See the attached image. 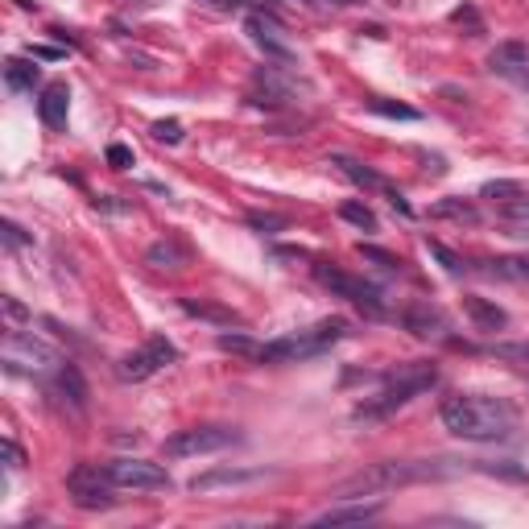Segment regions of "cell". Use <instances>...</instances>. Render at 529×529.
<instances>
[{
	"mask_svg": "<svg viewBox=\"0 0 529 529\" xmlns=\"http://www.w3.org/2000/svg\"><path fill=\"white\" fill-rule=\"evenodd\" d=\"M249 224L257 227V232H281V227L290 224L286 216H273V211H249Z\"/></svg>",
	"mask_w": 529,
	"mask_h": 529,
	"instance_id": "obj_31",
	"label": "cell"
},
{
	"mask_svg": "<svg viewBox=\"0 0 529 529\" xmlns=\"http://www.w3.org/2000/svg\"><path fill=\"white\" fill-rule=\"evenodd\" d=\"M488 71L508 83H529V46L525 42H500L488 55Z\"/></svg>",
	"mask_w": 529,
	"mask_h": 529,
	"instance_id": "obj_12",
	"label": "cell"
},
{
	"mask_svg": "<svg viewBox=\"0 0 529 529\" xmlns=\"http://www.w3.org/2000/svg\"><path fill=\"white\" fill-rule=\"evenodd\" d=\"M145 260H149L153 269H178V265H186V249H178L174 240H158V244L145 252Z\"/></svg>",
	"mask_w": 529,
	"mask_h": 529,
	"instance_id": "obj_25",
	"label": "cell"
},
{
	"mask_svg": "<svg viewBox=\"0 0 529 529\" xmlns=\"http://www.w3.org/2000/svg\"><path fill=\"white\" fill-rule=\"evenodd\" d=\"M153 137L166 141V145H178V141H183V120H158V124H153Z\"/></svg>",
	"mask_w": 529,
	"mask_h": 529,
	"instance_id": "obj_32",
	"label": "cell"
},
{
	"mask_svg": "<svg viewBox=\"0 0 529 529\" xmlns=\"http://www.w3.org/2000/svg\"><path fill=\"white\" fill-rule=\"evenodd\" d=\"M431 219H451V224H480V207L464 195H447L431 203Z\"/></svg>",
	"mask_w": 529,
	"mask_h": 529,
	"instance_id": "obj_22",
	"label": "cell"
},
{
	"mask_svg": "<svg viewBox=\"0 0 529 529\" xmlns=\"http://www.w3.org/2000/svg\"><path fill=\"white\" fill-rule=\"evenodd\" d=\"M252 480H265V467H216V472L195 475L191 492H211L219 484H252Z\"/></svg>",
	"mask_w": 529,
	"mask_h": 529,
	"instance_id": "obj_18",
	"label": "cell"
},
{
	"mask_svg": "<svg viewBox=\"0 0 529 529\" xmlns=\"http://www.w3.org/2000/svg\"><path fill=\"white\" fill-rule=\"evenodd\" d=\"M108 166H112V170H129V166H132V149H129V145H108Z\"/></svg>",
	"mask_w": 529,
	"mask_h": 529,
	"instance_id": "obj_34",
	"label": "cell"
},
{
	"mask_svg": "<svg viewBox=\"0 0 529 529\" xmlns=\"http://www.w3.org/2000/svg\"><path fill=\"white\" fill-rule=\"evenodd\" d=\"M464 314L472 319V327H475V331H484V335L505 331V327H508V314L500 311L497 303H488V298H480V294H464Z\"/></svg>",
	"mask_w": 529,
	"mask_h": 529,
	"instance_id": "obj_17",
	"label": "cell"
},
{
	"mask_svg": "<svg viewBox=\"0 0 529 529\" xmlns=\"http://www.w3.org/2000/svg\"><path fill=\"white\" fill-rule=\"evenodd\" d=\"M488 352H492V356H500V360H513V364L529 368V344H492Z\"/></svg>",
	"mask_w": 529,
	"mask_h": 529,
	"instance_id": "obj_30",
	"label": "cell"
},
{
	"mask_svg": "<svg viewBox=\"0 0 529 529\" xmlns=\"http://www.w3.org/2000/svg\"><path fill=\"white\" fill-rule=\"evenodd\" d=\"M0 360H4V372H13V377H50V372H58V364H63V356H58L55 347L42 344V339H33V335H25V331L4 335Z\"/></svg>",
	"mask_w": 529,
	"mask_h": 529,
	"instance_id": "obj_5",
	"label": "cell"
},
{
	"mask_svg": "<svg viewBox=\"0 0 529 529\" xmlns=\"http://www.w3.org/2000/svg\"><path fill=\"white\" fill-rule=\"evenodd\" d=\"M219 352H232V356H252V360H257L260 344H252L244 331H224V335H219Z\"/></svg>",
	"mask_w": 529,
	"mask_h": 529,
	"instance_id": "obj_27",
	"label": "cell"
},
{
	"mask_svg": "<svg viewBox=\"0 0 529 529\" xmlns=\"http://www.w3.org/2000/svg\"><path fill=\"white\" fill-rule=\"evenodd\" d=\"M347 335V319H323L314 327H303L294 335H281V339H269L260 344L257 360L260 364H294V360H311V356H323L331 344H339Z\"/></svg>",
	"mask_w": 529,
	"mask_h": 529,
	"instance_id": "obj_3",
	"label": "cell"
},
{
	"mask_svg": "<svg viewBox=\"0 0 529 529\" xmlns=\"http://www.w3.org/2000/svg\"><path fill=\"white\" fill-rule=\"evenodd\" d=\"M55 393H58V397H63L75 414L87 410V397H91V393H87V380H83V372H79V364H71V360H63V364H58V372H55Z\"/></svg>",
	"mask_w": 529,
	"mask_h": 529,
	"instance_id": "obj_16",
	"label": "cell"
},
{
	"mask_svg": "<svg viewBox=\"0 0 529 529\" xmlns=\"http://www.w3.org/2000/svg\"><path fill=\"white\" fill-rule=\"evenodd\" d=\"M38 116L50 132L66 129V116H71V87L66 83H46L42 96H38Z\"/></svg>",
	"mask_w": 529,
	"mask_h": 529,
	"instance_id": "obj_14",
	"label": "cell"
},
{
	"mask_svg": "<svg viewBox=\"0 0 529 529\" xmlns=\"http://www.w3.org/2000/svg\"><path fill=\"white\" fill-rule=\"evenodd\" d=\"M108 467V480L116 488H129V492H166V488L174 484L170 472H166L162 464H149V459H132V455H124V459H112Z\"/></svg>",
	"mask_w": 529,
	"mask_h": 529,
	"instance_id": "obj_8",
	"label": "cell"
},
{
	"mask_svg": "<svg viewBox=\"0 0 529 529\" xmlns=\"http://www.w3.org/2000/svg\"><path fill=\"white\" fill-rule=\"evenodd\" d=\"M314 277H319V286H327L335 298H347L352 306H360L368 319H385V294H380V286H372V281H364V277H352V273L335 269V265H314Z\"/></svg>",
	"mask_w": 529,
	"mask_h": 529,
	"instance_id": "obj_6",
	"label": "cell"
},
{
	"mask_svg": "<svg viewBox=\"0 0 529 529\" xmlns=\"http://www.w3.org/2000/svg\"><path fill=\"white\" fill-rule=\"evenodd\" d=\"M401 323H405V331L418 335V339H447V331H451L447 314L439 311V306H431V303L405 306V311H401Z\"/></svg>",
	"mask_w": 529,
	"mask_h": 529,
	"instance_id": "obj_13",
	"label": "cell"
},
{
	"mask_svg": "<svg viewBox=\"0 0 529 529\" xmlns=\"http://www.w3.org/2000/svg\"><path fill=\"white\" fill-rule=\"evenodd\" d=\"M240 443V434L232 426H191L166 439V455L170 459H191V455H216L224 447Z\"/></svg>",
	"mask_w": 529,
	"mask_h": 529,
	"instance_id": "obj_7",
	"label": "cell"
},
{
	"mask_svg": "<svg viewBox=\"0 0 529 529\" xmlns=\"http://www.w3.org/2000/svg\"><path fill=\"white\" fill-rule=\"evenodd\" d=\"M0 451H4V459H9V467H25V455H21V447L13 443V439H4V443H0Z\"/></svg>",
	"mask_w": 529,
	"mask_h": 529,
	"instance_id": "obj_36",
	"label": "cell"
},
{
	"mask_svg": "<svg viewBox=\"0 0 529 529\" xmlns=\"http://www.w3.org/2000/svg\"><path fill=\"white\" fill-rule=\"evenodd\" d=\"M360 257H364V260H377L380 269H389V273L401 265V260L393 257V252H385V249H372V244H360Z\"/></svg>",
	"mask_w": 529,
	"mask_h": 529,
	"instance_id": "obj_33",
	"label": "cell"
},
{
	"mask_svg": "<svg viewBox=\"0 0 529 529\" xmlns=\"http://www.w3.org/2000/svg\"><path fill=\"white\" fill-rule=\"evenodd\" d=\"M426 252H431V257L439 260V265H443L447 273H455V277H459V273H467V269H472V265H467V260L459 257V252H451V249H447V244H439V240H426Z\"/></svg>",
	"mask_w": 529,
	"mask_h": 529,
	"instance_id": "obj_26",
	"label": "cell"
},
{
	"mask_svg": "<svg viewBox=\"0 0 529 529\" xmlns=\"http://www.w3.org/2000/svg\"><path fill=\"white\" fill-rule=\"evenodd\" d=\"M380 500H372V505H331L323 508V513H314V525H364V521L380 517Z\"/></svg>",
	"mask_w": 529,
	"mask_h": 529,
	"instance_id": "obj_19",
	"label": "cell"
},
{
	"mask_svg": "<svg viewBox=\"0 0 529 529\" xmlns=\"http://www.w3.org/2000/svg\"><path fill=\"white\" fill-rule=\"evenodd\" d=\"M472 472V459H385L372 464L364 472H356L352 480L335 488V500H356V497H377V492H393L405 484H422V480H451V475Z\"/></svg>",
	"mask_w": 529,
	"mask_h": 529,
	"instance_id": "obj_2",
	"label": "cell"
},
{
	"mask_svg": "<svg viewBox=\"0 0 529 529\" xmlns=\"http://www.w3.org/2000/svg\"><path fill=\"white\" fill-rule=\"evenodd\" d=\"M183 311L191 319H203V323H216V327H244L232 306H219V303H207V298H183Z\"/></svg>",
	"mask_w": 529,
	"mask_h": 529,
	"instance_id": "obj_20",
	"label": "cell"
},
{
	"mask_svg": "<svg viewBox=\"0 0 529 529\" xmlns=\"http://www.w3.org/2000/svg\"><path fill=\"white\" fill-rule=\"evenodd\" d=\"M335 4H356V0H335Z\"/></svg>",
	"mask_w": 529,
	"mask_h": 529,
	"instance_id": "obj_39",
	"label": "cell"
},
{
	"mask_svg": "<svg viewBox=\"0 0 529 529\" xmlns=\"http://www.w3.org/2000/svg\"><path fill=\"white\" fill-rule=\"evenodd\" d=\"M434 385H439V368L434 364H405L385 377V389L377 397H368L364 405H356V418H385V414L401 410L405 401H414L418 393L434 389Z\"/></svg>",
	"mask_w": 529,
	"mask_h": 529,
	"instance_id": "obj_4",
	"label": "cell"
},
{
	"mask_svg": "<svg viewBox=\"0 0 529 529\" xmlns=\"http://www.w3.org/2000/svg\"><path fill=\"white\" fill-rule=\"evenodd\" d=\"M439 418L464 443H505L517 431V405L488 393H451L439 405Z\"/></svg>",
	"mask_w": 529,
	"mask_h": 529,
	"instance_id": "obj_1",
	"label": "cell"
},
{
	"mask_svg": "<svg viewBox=\"0 0 529 529\" xmlns=\"http://www.w3.org/2000/svg\"><path fill=\"white\" fill-rule=\"evenodd\" d=\"M368 112L389 116V120H418V108H410V104H393V99H368Z\"/></svg>",
	"mask_w": 529,
	"mask_h": 529,
	"instance_id": "obj_29",
	"label": "cell"
},
{
	"mask_svg": "<svg viewBox=\"0 0 529 529\" xmlns=\"http://www.w3.org/2000/svg\"><path fill=\"white\" fill-rule=\"evenodd\" d=\"M484 277H497V281H517V286H529V257H497V260H480Z\"/></svg>",
	"mask_w": 529,
	"mask_h": 529,
	"instance_id": "obj_21",
	"label": "cell"
},
{
	"mask_svg": "<svg viewBox=\"0 0 529 529\" xmlns=\"http://www.w3.org/2000/svg\"><path fill=\"white\" fill-rule=\"evenodd\" d=\"M4 314H9L13 323H21V319H25V306L17 303V298H13V294H4Z\"/></svg>",
	"mask_w": 529,
	"mask_h": 529,
	"instance_id": "obj_38",
	"label": "cell"
},
{
	"mask_svg": "<svg viewBox=\"0 0 529 529\" xmlns=\"http://www.w3.org/2000/svg\"><path fill=\"white\" fill-rule=\"evenodd\" d=\"M339 216H344L347 224H356L360 232H377V216H372V207L368 203H356V199H352V203L339 207Z\"/></svg>",
	"mask_w": 529,
	"mask_h": 529,
	"instance_id": "obj_28",
	"label": "cell"
},
{
	"mask_svg": "<svg viewBox=\"0 0 529 529\" xmlns=\"http://www.w3.org/2000/svg\"><path fill=\"white\" fill-rule=\"evenodd\" d=\"M174 360H178V347H174L166 335H153V339L141 347V352H129V356L120 360L116 377L120 380H145V377H153L158 368L174 364Z\"/></svg>",
	"mask_w": 529,
	"mask_h": 529,
	"instance_id": "obj_10",
	"label": "cell"
},
{
	"mask_svg": "<svg viewBox=\"0 0 529 529\" xmlns=\"http://www.w3.org/2000/svg\"><path fill=\"white\" fill-rule=\"evenodd\" d=\"M480 195L497 199V207H505V203H521V199H529V186L525 183H508V178H497V183L480 186Z\"/></svg>",
	"mask_w": 529,
	"mask_h": 529,
	"instance_id": "obj_24",
	"label": "cell"
},
{
	"mask_svg": "<svg viewBox=\"0 0 529 529\" xmlns=\"http://www.w3.org/2000/svg\"><path fill=\"white\" fill-rule=\"evenodd\" d=\"M30 58H46V63H55V58H63V50H58V46H30Z\"/></svg>",
	"mask_w": 529,
	"mask_h": 529,
	"instance_id": "obj_37",
	"label": "cell"
},
{
	"mask_svg": "<svg viewBox=\"0 0 529 529\" xmlns=\"http://www.w3.org/2000/svg\"><path fill=\"white\" fill-rule=\"evenodd\" d=\"M112 480H108V467H96V464H79L71 467V475H66V492H71V500H75L79 508H112Z\"/></svg>",
	"mask_w": 529,
	"mask_h": 529,
	"instance_id": "obj_9",
	"label": "cell"
},
{
	"mask_svg": "<svg viewBox=\"0 0 529 529\" xmlns=\"http://www.w3.org/2000/svg\"><path fill=\"white\" fill-rule=\"evenodd\" d=\"M4 244H9V249H21V244H30V236H25L13 219H4Z\"/></svg>",
	"mask_w": 529,
	"mask_h": 529,
	"instance_id": "obj_35",
	"label": "cell"
},
{
	"mask_svg": "<svg viewBox=\"0 0 529 529\" xmlns=\"http://www.w3.org/2000/svg\"><path fill=\"white\" fill-rule=\"evenodd\" d=\"M38 79H42V71L33 63H25V58H9V63H4V83H9V91H33Z\"/></svg>",
	"mask_w": 529,
	"mask_h": 529,
	"instance_id": "obj_23",
	"label": "cell"
},
{
	"mask_svg": "<svg viewBox=\"0 0 529 529\" xmlns=\"http://www.w3.org/2000/svg\"><path fill=\"white\" fill-rule=\"evenodd\" d=\"M244 30H249V38L265 50L269 58H281V63H294V50H290V42L281 38V30L269 21V17H260V13H252L249 21H244Z\"/></svg>",
	"mask_w": 529,
	"mask_h": 529,
	"instance_id": "obj_15",
	"label": "cell"
},
{
	"mask_svg": "<svg viewBox=\"0 0 529 529\" xmlns=\"http://www.w3.org/2000/svg\"><path fill=\"white\" fill-rule=\"evenodd\" d=\"M327 162H331L335 170L344 174V178H352L356 186H364V191H380V195H389L393 211H401V216H414V207L405 203V195H401L397 186H389V183H385V178H380L377 170H368L364 162H356V158H347V153H331Z\"/></svg>",
	"mask_w": 529,
	"mask_h": 529,
	"instance_id": "obj_11",
	"label": "cell"
}]
</instances>
